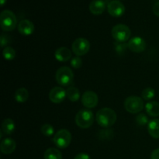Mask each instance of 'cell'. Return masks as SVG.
I'll return each instance as SVG.
<instances>
[{"mask_svg":"<svg viewBox=\"0 0 159 159\" xmlns=\"http://www.w3.org/2000/svg\"><path fill=\"white\" fill-rule=\"evenodd\" d=\"M128 49L134 53H141L145 50L146 42L141 37H134L129 40L127 43Z\"/></svg>","mask_w":159,"mask_h":159,"instance_id":"obj_11","label":"cell"},{"mask_svg":"<svg viewBox=\"0 0 159 159\" xmlns=\"http://www.w3.org/2000/svg\"><path fill=\"white\" fill-rule=\"evenodd\" d=\"M18 31L23 36H30L34 33V25L30 20H23L19 23Z\"/></svg>","mask_w":159,"mask_h":159,"instance_id":"obj_13","label":"cell"},{"mask_svg":"<svg viewBox=\"0 0 159 159\" xmlns=\"http://www.w3.org/2000/svg\"><path fill=\"white\" fill-rule=\"evenodd\" d=\"M145 110L148 114L151 116H159V102L156 101H151L148 102L145 106Z\"/></svg>","mask_w":159,"mask_h":159,"instance_id":"obj_18","label":"cell"},{"mask_svg":"<svg viewBox=\"0 0 159 159\" xmlns=\"http://www.w3.org/2000/svg\"><path fill=\"white\" fill-rule=\"evenodd\" d=\"M11 43H12V38L10 37V36L2 34V36L0 37V45L2 48L6 47L8 44H10Z\"/></svg>","mask_w":159,"mask_h":159,"instance_id":"obj_29","label":"cell"},{"mask_svg":"<svg viewBox=\"0 0 159 159\" xmlns=\"http://www.w3.org/2000/svg\"><path fill=\"white\" fill-rule=\"evenodd\" d=\"M144 101L139 96H131L127 97L124 101V108L128 113L135 114L144 109Z\"/></svg>","mask_w":159,"mask_h":159,"instance_id":"obj_5","label":"cell"},{"mask_svg":"<svg viewBox=\"0 0 159 159\" xmlns=\"http://www.w3.org/2000/svg\"><path fill=\"white\" fill-rule=\"evenodd\" d=\"M153 12L155 16L159 17V2H157L153 6Z\"/></svg>","mask_w":159,"mask_h":159,"instance_id":"obj_32","label":"cell"},{"mask_svg":"<svg viewBox=\"0 0 159 159\" xmlns=\"http://www.w3.org/2000/svg\"><path fill=\"white\" fill-rule=\"evenodd\" d=\"M44 159H62V154L55 148H50L47 149L43 155Z\"/></svg>","mask_w":159,"mask_h":159,"instance_id":"obj_21","label":"cell"},{"mask_svg":"<svg viewBox=\"0 0 159 159\" xmlns=\"http://www.w3.org/2000/svg\"><path fill=\"white\" fill-rule=\"evenodd\" d=\"M96 120L99 126L104 128H108L116 123V113L110 108L100 109L96 113Z\"/></svg>","mask_w":159,"mask_h":159,"instance_id":"obj_1","label":"cell"},{"mask_svg":"<svg viewBox=\"0 0 159 159\" xmlns=\"http://www.w3.org/2000/svg\"><path fill=\"white\" fill-rule=\"evenodd\" d=\"M6 1H7V0H0V5H1L2 7V6L6 4Z\"/></svg>","mask_w":159,"mask_h":159,"instance_id":"obj_34","label":"cell"},{"mask_svg":"<svg viewBox=\"0 0 159 159\" xmlns=\"http://www.w3.org/2000/svg\"><path fill=\"white\" fill-rule=\"evenodd\" d=\"M2 55L6 60L7 61H12L16 57V51L11 47H6L3 49Z\"/></svg>","mask_w":159,"mask_h":159,"instance_id":"obj_23","label":"cell"},{"mask_svg":"<svg viewBox=\"0 0 159 159\" xmlns=\"http://www.w3.org/2000/svg\"><path fill=\"white\" fill-rule=\"evenodd\" d=\"M113 137V131L110 129L102 130L99 132V138L102 140H110Z\"/></svg>","mask_w":159,"mask_h":159,"instance_id":"obj_27","label":"cell"},{"mask_svg":"<svg viewBox=\"0 0 159 159\" xmlns=\"http://www.w3.org/2000/svg\"><path fill=\"white\" fill-rule=\"evenodd\" d=\"M114 48L116 52L120 55H122L126 52L127 49L128 48L127 43L125 42H114Z\"/></svg>","mask_w":159,"mask_h":159,"instance_id":"obj_25","label":"cell"},{"mask_svg":"<svg viewBox=\"0 0 159 159\" xmlns=\"http://www.w3.org/2000/svg\"><path fill=\"white\" fill-rule=\"evenodd\" d=\"M74 159H91V158H90V156L88 154L80 153L78 154V155L75 157Z\"/></svg>","mask_w":159,"mask_h":159,"instance_id":"obj_31","label":"cell"},{"mask_svg":"<svg viewBox=\"0 0 159 159\" xmlns=\"http://www.w3.org/2000/svg\"><path fill=\"white\" fill-rule=\"evenodd\" d=\"M54 57L59 62H66L71 57V51L66 47H61L55 51Z\"/></svg>","mask_w":159,"mask_h":159,"instance_id":"obj_15","label":"cell"},{"mask_svg":"<svg viewBox=\"0 0 159 159\" xmlns=\"http://www.w3.org/2000/svg\"><path fill=\"white\" fill-rule=\"evenodd\" d=\"M82 103L86 109L95 108L98 105L99 98L97 94L93 91H86L82 96Z\"/></svg>","mask_w":159,"mask_h":159,"instance_id":"obj_9","label":"cell"},{"mask_svg":"<svg viewBox=\"0 0 159 159\" xmlns=\"http://www.w3.org/2000/svg\"><path fill=\"white\" fill-rule=\"evenodd\" d=\"M41 133L46 137L53 136L54 134V129L51 124H45L41 127Z\"/></svg>","mask_w":159,"mask_h":159,"instance_id":"obj_26","label":"cell"},{"mask_svg":"<svg viewBox=\"0 0 159 159\" xmlns=\"http://www.w3.org/2000/svg\"><path fill=\"white\" fill-rule=\"evenodd\" d=\"M15 99L16 102H20V103H23V102H25L29 98V92L26 89L22 88L18 89L16 91L15 93Z\"/></svg>","mask_w":159,"mask_h":159,"instance_id":"obj_20","label":"cell"},{"mask_svg":"<svg viewBox=\"0 0 159 159\" xmlns=\"http://www.w3.org/2000/svg\"><path fill=\"white\" fill-rule=\"evenodd\" d=\"M109 14L113 17H120L125 12V6L120 0L111 1L107 5Z\"/></svg>","mask_w":159,"mask_h":159,"instance_id":"obj_10","label":"cell"},{"mask_svg":"<svg viewBox=\"0 0 159 159\" xmlns=\"http://www.w3.org/2000/svg\"><path fill=\"white\" fill-rule=\"evenodd\" d=\"M136 122L139 126H145L148 124V118L144 113H140L137 116Z\"/></svg>","mask_w":159,"mask_h":159,"instance_id":"obj_28","label":"cell"},{"mask_svg":"<svg viewBox=\"0 0 159 159\" xmlns=\"http://www.w3.org/2000/svg\"><path fill=\"white\" fill-rule=\"evenodd\" d=\"M16 129V125L14 121L10 118H6L3 120L2 124V131L4 132L6 134H12Z\"/></svg>","mask_w":159,"mask_h":159,"instance_id":"obj_19","label":"cell"},{"mask_svg":"<svg viewBox=\"0 0 159 159\" xmlns=\"http://www.w3.org/2000/svg\"><path fill=\"white\" fill-rule=\"evenodd\" d=\"M17 26V18L12 11L3 10L0 14V26L4 31H12Z\"/></svg>","mask_w":159,"mask_h":159,"instance_id":"obj_2","label":"cell"},{"mask_svg":"<svg viewBox=\"0 0 159 159\" xmlns=\"http://www.w3.org/2000/svg\"><path fill=\"white\" fill-rule=\"evenodd\" d=\"M113 38L117 42H126L130 39L131 32L127 25L117 24L113 27L111 30Z\"/></svg>","mask_w":159,"mask_h":159,"instance_id":"obj_7","label":"cell"},{"mask_svg":"<svg viewBox=\"0 0 159 159\" xmlns=\"http://www.w3.org/2000/svg\"><path fill=\"white\" fill-rule=\"evenodd\" d=\"M16 148V143L12 138H6L0 144V150L5 155L12 154Z\"/></svg>","mask_w":159,"mask_h":159,"instance_id":"obj_14","label":"cell"},{"mask_svg":"<svg viewBox=\"0 0 159 159\" xmlns=\"http://www.w3.org/2000/svg\"><path fill=\"white\" fill-rule=\"evenodd\" d=\"M155 96V91L154 89L148 87V88L144 89L141 93V98L144 100H151Z\"/></svg>","mask_w":159,"mask_h":159,"instance_id":"obj_24","label":"cell"},{"mask_svg":"<svg viewBox=\"0 0 159 159\" xmlns=\"http://www.w3.org/2000/svg\"><path fill=\"white\" fill-rule=\"evenodd\" d=\"M54 144L58 148L65 149L70 145L71 141V134L66 129H61L56 132L53 138Z\"/></svg>","mask_w":159,"mask_h":159,"instance_id":"obj_6","label":"cell"},{"mask_svg":"<svg viewBox=\"0 0 159 159\" xmlns=\"http://www.w3.org/2000/svg\"><path fill=\"white\" fill-rule=\"evenodd\" d=\"M94 121V115L89 109L79 110L75 116V123L79 127L87 129L91 127Z\"/></svg>","mask_w":159,"mask_h":159,"instance_id":"obj_3","label":"cell"},{"mask_svg":"<svg viewBox=\"0 0 159 159\" xmlns=\"http://www.w3.org/2000/svg\"><path fill=\"white\" fill-rule=\"evenodd\" d=\"M104 1H105V2H110L114 1V0H104Z\"/></svg>","mask_w":159,"mask_h":159,"instance_id":"obj_35","label":"cell"},{"mask_svg":"<svg viewBox=\"0 0 159 159\" xmlns=\"http://www.w3.org/2000/svg\"><path fill=\"white\" fill-rule=\"evenodd\" d=\"M67 97L66 90L62 87L57 86L53 88L49 93V99L54 103H61Z\"/></svg>","mask_w":159,"mask_h":159,"instance_id":"obj_12","label":"cell"},{"mask_svg":"<svg viewBox=\"0 0 159 159\" xmlns=\"http://www.w3.org/2000/svg\"><path fill=\"white\" fill-rule=\"evenodd\" d=\"M148 131L152 138H159V119H154L148 124Z\"/></svg>","mask_w":159,"mask_h":159,"instance_id":"obj_17","label":"cell"},{"mask_svg":"<svg viewBox=\"0 0 159 159\" xmlns=\"http://www.w3.org/2000/svg\"><path fill=\"white\" fill-rule=\"evenodd\" d=\"M105 9L106 2L104 0H93L89 4V10L93 15H101Z\"/></svg>","mask_w":159,"mask_h":159,"instance_id":"obj_16","label":"cell"},{"mask_svg":"<svg viewBox=\"0 0 159 159\" xmlns=\"http://www.w3.org/2000/svg\"><path fill=\"white\" fill-rule=\"evenodd\" d=\"M55 79L61 86H69L74 80L72 70L66 66L61 67L56 71Z\"/></svg>","mask_w":159,"mask_h":159,"instance_id":"obj_4","label":"cell"},{"mask_svg":"<svg viewBox=\"0 0 159 159\" xmlns=\"http://www.w3.org/2000/svg\"><path fill=\"white\" fill-rule=\"evenodd\" d=\"M71 66L75 69H79L82 66V60L79 56L73 57L71 61Z\"/></svg>","mask_w":159,"mask_h":159,"instance_id":"obj_30","label":"cell"},{"mask_svg":"<svg viewBox=\"0 0 159 159\" xmlns=\"http://www.w3.org/2000/svg\"><path fill=\"white\" fill-rule=\"evenodd\" d=\"M67 97L71 102H77L80 99V92L76 87L69 86L66 89Z\"/></svg>","mask_w":159,"mask_h":159,"instance_id":"obj_22","label":"cell"},{"mask_svg":"<svg viewBox=\"0 0 159 159\" xmlns=\"http://www.w3.org/2000/svg\"><path fill=\"white\" fill-rule=\"evenodd\" d=\"M151 159H159V148L155 149L151 155Z\"/></svg>","mask_w":159,"mask_h":159,"instance_id":"obj_33","label":"cell"},{"mask_svg":"<svg viewBox=\"0 0 159 159\" xmlns=\"http://www.w3.org/2000/svg\"><path fill=\"white\" fill-rule=\"evenodd\" d=\"M72 52L77 56H83L89 52L90 49V43L85 38H78L73 42L71 45Z\"/></svg>","mask_w":159,"mask_h":159,"instance_id":"obj_8","label":"cell"}]
</instances>
